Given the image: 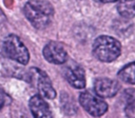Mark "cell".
I'll return each mask as SVG.
<instances>
[{
    "label": "cell",
    "mask_w": 135,
    "mask_h": 118,
    "mask_svg": "<svg viewBox=\"0 0 135 118\" xmlns=\"http://www.w3.org/2000/svg\"><path fill=\"white\" fill-rule=\"evenodd\" d=\"M26 19L36 27L44 28L53 20L54 8L52 4L43 0H30L23 7Z\"/></svg>",
    "instance_id": "6da1fadb"
},
{
    "label": "cell",
    "mask_w": 135,
    "mask_h": 118,
    "mask_svg": "<svg viewBox=\"0 0 135 118\" xmlns=\"http://www.w3.org/2000/svg\"><path fill=\"white\" fill-rule=\"evenodd\" d=\"M121 53L120 42L111 36H99L93 43V55L102 62H112Z\"/></svg>",
    "instance_id": "7a4b0ae2"
},
{
    "label": "cell",
    "mask_w": 135,
    "mask_h": 118,
    "mask_svg": "<svg viewBox=\"0 0 135 118\" xmlns=\"http://www.w3.org/2000/svg\"><path fill=\"white\" fill-rule=\"evenodd\" d=\"M5 55L20 64H26L30 60V53L20 38L16 35H8L3 41Z\"/></svg>",
    "instance_id": "3957f363"
},
{
    "label": "cell",
    "mask_w": 135,
    "mask_h": 118,
    "mask_svg": "<svg viewBox=\"0 0 135 118\" xmlns=\"http://www.w3.org/2000/svg\"><path fill=\"white\" fill-rule=\"evenodd\" d=\"M30 79L33 85L38 90L39 94L49 99H53L56 96V91L52 85L49 76L37 67H32L30 70Z\"/></svg>",
    "instance_id": "277c9868"
},
{
    "label": "cell",
    "mask_w": 135,
    "mask_h": 118,
    "mask_svg": "<svg viewBox=\"0 0 135 118\" xmlns=\"http://www.w3.org/2000/svg\"><path fill=\"white\" fill-rule=\"evenodd\" d=\"M79 102L89 114L95 117L102 116L108 111V104L101 98H99L98 95L96 96L89 91L80 93Z\"/></svg>",
    "instance_id": "5b68a950"
},
{
    "label": "cell",
    "mask_w": 135,
    "mask_h": 118,
    "mask_svg": "<svg viewBox=\"0 0 135 118\" xmlns=\"http://www.w3.org/2000/svg\"><path fill=\"white\" fill-rule=\"evenodd\" d=\"M44 58L54 64H62L66 61L68 54L63 45L59 42L51 41L43 47Z\"/></svg>",
    "instance_id": "8992f818"
},
{
    "label": "cell",
    "mask_w": 135,
    "mask_h": 118,
    "mask_svg": "<svg viewBox=\"0 0 135 118\" xmlns=\"http://www.w3.org/2000/svg\"><path fill=\"white\" fill-rule=\"evenodd\" d=\"M65 79L75 88H83L85 86V75L83 68L77 63H71L64 71Z\"/></svg>",
    "instance_id": "52a82bcc"
},
{
    "label": "cell",
    "mask_w": 135,
    "mask_h": 118,
    "mask_svg": "<svg viewBox=\"0 0 135 118\" xmlns=\"http://www.w3.org/2000/svg\"><path fill=\"white\" fill-rule=\"evenodd\" d=\"M120 88V85L117 81L110 78H99L95 81L94 90L99 97L110 98L115 96Z\"/></svg>",
    "instance_id": "ba28073f"
},
{
    "label": "cell",
    "mask_w": 135,
    "mask_h": 118,
    "mask_svg": "<svg viewBox=\"0 0 135 118\" xmlns=\"http://www.w3.org/2000/svg\"><path fill=\"white\" fill-rule=\"evenodd\" d=\"M30 110L34 118H53V114L49 104L41 97V95H35L30 99Z\"/></svg>",
    "instance_id": "9c48e42d"
},
{
    "label": "cell",
    "mask_w": 135,
    "mask_h": 118,
    "mask_svg": "<svg viewBox=\"0 0 135 118\" xmlns=\"http://www.w3.org/2000/svg\"><path fill=\"white\" fill-rule=\"evenodd\" d=\"M117 11L124 18H133L135 16V0H119Z\"/></svg>",
    "instance_id": "30bf717a"
},
{
    "label": "cell",
    "mask_w": 135,
    "mask_h": 118,
    "mask_svg": "<svg viewBox=\"0 0 135 118\" xmlns=\"http://www.w3.org/2000/svg\"><path fill=\"white\" fill-rule=\"evenodd\" d=\"M118 77L127 83L135 84V62H131L124 65L119 72Z\"/></svg>",
    "instance_id": "8fae6325"
},
{
    "label": "cell",
    "mask_w": 135,
    "mask_h": 118,
    "mask_svg": "<svg viewBox=\"0 0 135 118\" xmlns=\"http://www.w3.org/2000/svg\"><path fill=\"white\" fill-rule=\"evenodd\" d=\"M5 105V94L2 88H0V110Z\"/></svg>",
    "instance_id": "7c38bea8"
},
{
    "label": "cell",
    "mask_w": 135,
    "mask_h": 118,
    "mask_svg": "<svg viewBox=\"0 0 135 118\" xmlns=\"http://www.w3.org/2000/svg\"><path fill=\"white\" fill-rule=\"evenodd\" d=\"M95 1H98V2H101V3H110V2L117 1V0H95Z\"/></svg>",
    "instance_id": "4fadbf2b"
}]
</instances>
